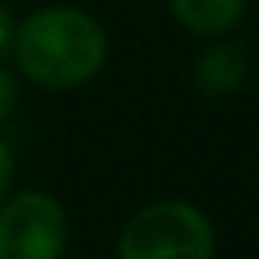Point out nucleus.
Masks as SVG:
<instances>
[{
  "label": "nucleus",
  "mask_w": 259,
  "mask_h": 259,
  "mask_svg": "<svg viewBox=\"0 0 259 259\" xmlns=\"http://www.w3.org/2000/svg\"><path fill=\"white\" fill-rule=\"evenodd\" d=\"M8 185H11V153H8L4 142H0V195L8 192Z\"/></svg>",
  "instance_id": "obj_8"
},
{
  "label": "nucleus",
  "mask_w": 259,
  "mask_h": 259,
  "mask_svg": "<svg viewBox=\"0 0 259 259\" xmlns=\"http://www.w3.org/2000/svg\"><path fill=\"white\" fill-rule=\"evenodd\" d=\"M245 71H248V50L241 43H220L199 57L195 82L209 96H227L241 85Z\"/></svg>",
  "instance_id": "obj_4"
},
{
  "label": "nucleus",
  "mask_w": 259,
  "mask_h": 259,
  "mask_svg": "<svg viewBox=\"0 0 259 259\" xmlns=\"http://www.w3.org/2000/svg\"><path fill=\"white\" fill-rule=\"evenodd\" d=\"M213 231L188 202H156L139 209L121 234V259H209Z\"/></svg>",
  "instance_id": "obj_2"
},
{
  "label": "nucleus",
  "mask_w": 259,
  "mask_h": 259,
  "mask_svg": "<svg viewBox=\"0 0 259 259\" xmlns=\"http://www.w3.org/2000/svg\"><path fill=\"white\" fill-rule=\"evenodd\" d=\"M241 8L245 0H170V11L178 15V22L202 36L227 32L241 18Z\"/></svg>",
  "instance_id": "obj_5"
},
{
  "label": "nucleus",
  "mask_w": 259,
  "mask_h": 259,
  "mask_svg": "<svg viewBox=\"0 0 259 259\" xmlns=\"http://www.w3.org/2000/svg\"><path fill=\"white\" fill-rule=\"evenodd\" d=\"M11 107H15V82L0 71V121L11 114Z\"/></svg>",
  "instance_id": "obj_6"
},
{
  "label": "nucleus",
  "mask_w": 259,
  "mask_h": 259,
  "mask_svg": "<svg viewBox=\"0 0 259 259\" xmlns=\"http://www.w3.org/2000/svg\"><path fill=\"white\" fill-rule=\"evenodd\" d=\"M11 39H15V22H11V15H8V8L0 4V54L8 50Z\"/></svg>",
  "instance_id": "obj_7"
},
{
  "label": "nucleus",
  "mask_w": 259,
  "mask_h": 259,
  "mask_svg": "<svg viewBox=\"0 0 259 259\" xmlns=\"http://www.w3.org/2000/svg\"><path fill=\"white\" fill-rule=\"evenodd\" d=\"M64 238L68 220L50 195L25 192L0 206V259H57Z\"/></svg>",
  "instance_id": "obj_3"
},
{
  "label": "nucleus",
  "mask_w": 259,
  "mask_h": 259,
  "mask_svg": "<svg viewBox=\"0 0 259 259\" xmlns=\"http://www.w3.org/2000/svg\"><path fill=\"white\" fill-rule=\"evenodd\" d=\"M18 68L47 89H71L93 78L107 57L103 29L75 8H47L15 36Z\"/></svg>",
  "instance_id": "obj_1"
}]
</instances>
